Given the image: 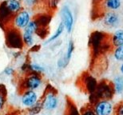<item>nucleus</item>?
<instances>
[{
	"instance_id": "1",
	"label": "nucleus",
	"mask_w": 123,
	"mask_h": 115,
	"mask_svg": "<svg viewBox=\"0 0 123 115\" xmlns=\"http://www.w3.org/2000/svg\"><path fill=\"white\" fill-rule=\"evenodd\" d=\"M115 92L114 84L110 81L103 79L98 83L94 92L90 94V101L91 102H96L99 100L111 99L114 97Z\"/></svg>"
},
{
	"instance_id": "2",
	"label": "nucleus",
	"mask_w": 123,
	"mask_h": 115,
	"mask_svg": "<svg viewBox=\"0 0 123 115\" xmlns=\"http://www.w3.org/2000/svg\"><path fill=\"white\" fill-rule=\"evenodd\" d=\"M6 44L11 49H23L24 43L21 31L13 26L6 29Z\"/></svg>"
},
{
	"instance_id": "3",
	"label": "nucleus",
	"mask_w": 123,
	"mask_h": 115,
	"mask_svg": "<svg viewBox=\"0 0 123 115\" xmlns=\"http://www.w3.org/2000/svg\"><path fill=\"white\" fill-rule=\"evenodd\" d=\"M43 78L41 75L34 73H29L28 75L23 79L22 82V89L25 90H35L37 91L43 85Z\"/></svg>"
},
{
	"instance_id": "4",
	"label": "nucleus",
	"mask_w": 123,
	"mask_h": 115,
	"mask_svg": "<svg viewBox=\"0 0 123 115\" xmlns=\"http://www.w3.org/2000/svg\"><path fill=\"white\" fill-rule=\"evenodd\" d=\"M31 19V11L27 9H23L14 15L13 21H12V26L19 30H23Z\"/></svg>"
},
{
	"instance_id": "5",
	"label": "nucleus",
	"mask_w": 123,
	"mask_h": 115,
	"mask_svg": "<svg viewBox=\"0 0 123 115\" xmlns=\"http://www.w3.org/2000/svg\"><path fill=\"white\" fill-rule=\"evenodd\" d=\"M41 99L42 102H43V107L46 110H53L55 108H57L58 99L55 89H46L45 93H44L43 97Z\"/></svg>"
},
{
	"instance_id": "6",
	"label": "nucleus",
	"mask_w": 123,
	"mask_h": 115,
	"mask_svg": "<svg viewBox=\"0 0 123 115\" xmlns=\"http://www.w3.org/2000/svg\"><path fill=\"white\" fill-rule=\"evenodd\" d=\"M60 16L65 29L68 33H70L74 27V15L69 6H63L60 11Z\"/></svg>"
},
{
	"instance_id": "7",
	"label": "nucleus",
	"mask_w": 123,
	"mask_h": 115,
	"mask_svg": "<svg viewBox=\"0 0 123 115\" xmlns=\"http://www.w3.org/2000/svg\"><path fill=\"white\" fill-rule=\"evenodd\" d=\"M38 100V94L35 90H25L21 96L22 106L27 109L36 104Z\"/></svg>"
},
{
	"instance_id": "8",
	"label": "nucleus",
	"mask_w": 123,
	"mask_h": 115,
	"mask_svg": "<svg viewBox=\"0 0 123 115\" xmlns=\"http://www.w3.org/2000/svg\"><path fill=\"white\" fill-rule=\"evenodd\" d=\"M14 17V14L6 8L3 2H2L0 3V25L4 26L5 29L6 27L8 28L10 24H12Z\"/></svg>"
},
{
	"instance_id": "9",
	"label": "nucleus",
	"mask_w": 123,
	"mask_h": 115,
	"mask_svg": "<svg viewBox=\"0 0 123 115\" xmlns=\"http://www.w3.org/2000/svg\"><path fill=\"white\" fill-rule=\"evenodd\" d=\"M81 84H82V87L86 90V92L92 94L96 90L98 83L93 76L87 74V73H85L81 77Z\"/></svg>"
},
{
	"instance_id": "10",
	"label": "nucleus",
	"mask_w": 123,
	"mask_h": 115,
	"mask_svg": "<svg viewBox=\"0 0 123 115\" xmlns=\"http://www.w3.org/2000/svg\"><path fill=\"white\" fill-rule=\"evenodd\" d=\"M103 23L108 27H117L120 23V17L114 11H108L103 14Z\"/></svg>"
},
{
	"instance_id": "11",
	"label": "nucleus",
	"mask_w": 123,
	"mask_h": 115,
	"mask_svg": "<svg viewBox=\"0 0 123 115\" xmlns=\"http://www.w3.org/2000/svg\"><path fill=\"white\" fill-rule=\"evenodd\" d=\"M3 3L14 15L23 10V2L21 0H5Z\"/></svg>"
},
{
	"instance_id": "12",
	"label": "nucleus",
	"mask_w": 123,
	"mask_h": 115,
	"mask_svg": "<svg viewBox=\"0 0 123 115\" xmlns=\"http://www.w3.org/2000/svg\"><path fill=\"white\" fill-rule=\"evenodd\" d=\"M97 115H109L112 112V106L106 101H101L95 107Z\"/></svg>"
},
{
	"instance_id": "13",
	"label": "nucleus",
	"mask_w": 123,
	"mask_h": 115,
	"mask_svg": "<svg viewBox=\"0 0 123 115\" xmlns=\"http://www.w3.org/2000/svg\"><path fill=\"white\" fill-rule=\"evenodd\" d=\"M103 6L105 9L114 11L120 9L122 6V2L121 0H104Z\"/></svg>"
},
{
	"instance_id": "14",
	"label": "nucleus",
	"mask_w": 123,
	"mask_h": 115,
	"mask_svg": "<svg viewBox=\"0 0 123 115\" xmlns=\"http://www.w3.org/2000/svg\"><path fill=\"white\" fill-rule=\"evenodd\" d=\"M65 115H81L78 108L76 107L75 104L69 98H67V100H66Z\"/></svg>"
},
{
	"instance_id": "15",
	"label": "nucleus",
	"mask_w": 123,
	"mask_h": 115,
	"mask_svg": "<svg viewBox=\"0 0 123 115\" xmlns=\"http://www.w3.org/2000/svg\"><path fill=\"white\" fill-rule=\"evenodd\" d=\"M112 43L114 46L117 47L123 44V30L119 29L116 30L112 36Z\"/></svg>"
},
{
	"instance_id": "16",
	"label": "nucleus",
	"mask_w": 123,
	"mask_h": 115,
	"mask_svg": "<svg viewBox=\"0 0 123 115\" xmlns=\"http://www.w3.org/2000/svg\"><path fill=\"white\" fill-rule=\"evenodd\" d=\"M64 30H65V26H64L62 22H60V23L58 24V26L57 30H56V31H55V33L54 34V35L51 36L50 38H48L47 40L45 42L44 45H47L48 43H50V42H51L56 40L58 38H59L60 36L62 35V34L63 33Z\"/></svg>"
},
{
	"instance_id": "17",
	"label": "nucleus",
	"mask_w": 123,
	"mask_h": 115,
	"mask_svg": "<svg viewBox=\"0 0 123 115\" xmlns=\"http://www.w3.org/2000/svg\"><path fill=\"white\" fill-rule=\"evenodd\" d=\"M22 35H23V43H24V45H25L26 46H27V47H32V46L34 45L35 39H34V35H31V34H30V33L23 31Z\"/></svg>"
},
{
	"instance_id": "18",
	"label": "nucleus",
	"mask_w": 123,
	"mask_h": 115,
	"mask_svg": "<svg viewBox=\"0 0 123 115\" xmlns=\"http://www.w3.org/2000/svg\"><path fill=\"white\" fill-rule=\"evenodd\" d=\"M43 109V107L42 99H39L36 104H34L33 106L28 108V113L30 115H36L40 113V111Z\"/></svg>"
},
{
	"instance_id": "19",
	"label": "nucleus",
	"mask_w": 123,
	"mask_h": 115,
	"mask_svg": "<svg viewBox=\"0 0 123 115\" xmlns=\"http://www.w3.org/2000/svg\"><path fill=\"white\" fill-rule=\"evenodd\" d=\"M44 67L40 66L38 63H29L28 64V74L29 73H34V74H40L44 71Z\"/></svg>"
},
{
	"instance_id": "20",
	"label": "nucleus",
	"mask_w": 123,
	"mask_h": 115,
	"mask_svg": "<svg viewBox=\"0 0 123 115\" xmlns=\"http://www.w3.org/2000/svg\"><path fill=\"white\" fill-rule=\"evenodd\" d=\"M74 50V43L73 40H70L68 42L67 50H66V54L65 55L66 60H67L68 62H70V58H71V57H72Z\"/></svg>"
},
{
	"instance_id": "21",
	"label": "nucleus",
	"mask_w": 123,
	"mask_h": 115,
	"mask_svg": "<svg viewBox=\"0 0 123 115\" xmlns=\"http://www.w3.org/2000/svg\"><path fill=\"white\" fill-rule=\"evenodd\" d=\"M115 91L122 93L123 91V78L122 77H117L114 79Z\"/></svg>"
},
{
	"instance_id": "22",
	"label": "nucleus",
	"mask_w": 123,
	"mask_h": 115,
	"mask_svg": "<svg viewBox=\"0 0 123 115\" xmlns=\"http://www.w3.org/2000/svg\"><path fill=\"white\" fill-rule=\"evenodd\" d=\"M114 55L117 61H123V44L119 46H117L114 50Z\"/></svg>"
},
{
	"instance_id": "23",
	"label": "nucleus",
	"mask_w": 123,
	"mask_h": 115,
	"mask_svg": "<svg viewBox=\"0 0 123 115\" xmlns=\"http://www.w3.org/2000/svg\"><path fill=\"white\" fill-rule=\"evenodd\" d=\"M6 102V94H5L3 90H0V111H2L4 109Z\"/></svg>"
},
{
	"instance_id": "24",
	"label": "nucleus",
	"mask_w": 123,
	"mask_h": 115,
	"mask_svg": "<svg viewBox=\"0 0 123 115\" xmlns=\"http://www.w3.org/2000/svg\"><path fill=\"white\" fill-rule=\"evenodd\" d=\"M114 115H123V101L118 102L114 106Z\"/></svg>"
},
{
	"instance_id": "25",
	"label": "nucleus",
	"mask_w": 123,
	"mask_h": 115,
	"mask_svg": "<svg viewBox=\"0 0 123 115\" xmlns=\"http://www.w3.org/2000/svg\"><path fill=\"white\" fill-rule=\"evenodd\" d=\"M39 0H23V3L27 8H32L35 6Z\"/></svg>"
},
{
	"instance_id": "26",
	"label": "nucleus",
	"mask_w": 123,
	"mask_h": 115,
	"mask_svg": "<svg viewBox=\"0 0 123 115\" xmlns=\"http://www.w3.org/2000/svg\"><path fill=\"white\" fill-rule=\"evenodd\" d=\"M14 73H15V70H14V68L11 67H7L5 68L4 70H3V74L7 77L13 76V75L14 74Z\"/></svg>"
},
{
	"instance_id": "27",
	"label": "nucleus",
	"mask_w": 123,
	"mask_h": 115,
	"mask_svg": "<svg viewBox=\"0 0 123 115\" xmlns=\"http://www.w3.org/2000/svg\"><path fill=\"white\" fill-rule=\"evenodd\" d=\"M81 115H97L95 111H93L92 108H87L85 109H82L81 111Z\"/></svg>"
},
{
	"instance_id": "28",
	"label": "nucleus",
	"mask_w": 123,
	"mask_h": 115,
	"mask_svg": "<svg viewBox=\"0 0 123 115\" xmlns=\"http://www.w3.org/2000/svg\"><path fill=\"white\" fill-rule=\"evenodd\" d=\"M59 1L60 0H51V2H52V6H54V7H56L57 6V5H58V3L59 2Z\"/></svg>"
},
{
	"instance_id": "29",
	"label": "nucleus",
	"mask_w": 123,
	"mask_h": 115,
	"mask_svg": "<svg viewBox=\"0 0 123 115\" xmlns=\"http://www.w3.org/2000/svg\"><path fill=\"white\" fill-rule=\"evenodd\" d=\"M121 72L123 74V64L122 65V67H121Z\"/></svg>"
},
{
	"instance_id": "30",
	"label": "nucleus",
	"mask_w": 123,
	"mask_h": 115,
	"mask_svg": "<svg viewBox=\"0 0 123 115\" xmlns=\"http://www.w3.org/2000/svg\"><path fill=\"white\" fill-rule=\"evenodd\" d=\"M42 115H49V114H42Z\"/></svg>"
}]
</instances>
